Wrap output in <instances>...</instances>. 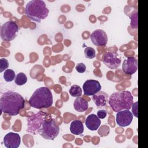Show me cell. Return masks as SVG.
<instances>
[{
	"instance_id": "8",
	"label": "cell",
	"mask_w": 148,
	"mask_h": 148,
	"mask_svg": "<svg viewBox=\"0 0 148 148\" xmlns=\"http://www.w3.org/2000/svg\"><path fill=\"white\" fill-rule=\"evenodd\" d=\"M102 61L103 64L111 69H117L121 64V58L116 52H106Z\"/></svg>"
},
{
	"instance_id": "19",
	"label": "cell",
	"mask_w": 148,
	"mask_h": 148,
	"mask_svg": "<svg viewBox=\"0 0 148 148\" xmlns=\"http://www.w3.org/2000/svg\"><path fill=\"white\" fill-rule=\"evenodd\" d=\"M15 83L18 86L25 84L27 82V77L25 73L23 72L18 73L15 78Z\"/></svg>"
},
{
	"instance_id": "4",
	"label": "cell",
	"mask_w": 148,
	"mask_h": 148,
	"mask_svg": "<svg viewBox=\"0 0 148 148\" xmlns=\"http://www.w3.org/2000/svg\"><path fill=\"white\" fill-rule=\"evenodd\" d=\"M49 10L43 1L32 0L29 1L25 6V13L31 20L40 23L42 20L47 16Z\"/></svg>"
},
{
	"instance_id": "11",
	"label": "cell",
	"mask_w": 148,
	"mask_h": 148,
	"mask_svg": "<svg viewBox=\"0 0 148 148\" xmlns=\"http://www.w3.org/2000/svg\"><path fill=\"white\" fill-rule=\"evenodd\" d=\"M132 119V113L128 109L118 112L116 114V123L120 127L129 125L131 123Z\"/></svg>"
},
{
	"instance_id": "3",
	"label": "cell",
	"mask_w": 148,
	"mask_h": 148,
	"mask_svg": "<svg viewBox=\"0 0 148 148\" xmlns=\"http://www.w3.org/2000/svg\"><path fill=\"white\" fill-rule=\"evenodd\" d=\"M28 102L31 106L36 109L48 108L53 105V95L49 88L41 87L35 91Z\"/></svg>"
},
{
	"instance_id": "17",
	"label": "cell",
	"mask_w": 148,
	"mask_h": 148,
	"mask_svg": "<svg viewBox=\"0 0 148 148\" xmlns=\"http://www.w3.org/2000/svg\"><path fill=\"white\" fill-rule=\"evenodd\" d=\"M70 131L72 134L75 135L82 134L84 131L83 123L79 120L73 121L70 125Z\"/></svg>"
},
{
	"instance_id": "18",
	"label": "cell",
	"mask_w": 148,
	"mask_h": 148,
	"mask_svg": "<svg viewBox=\"0 0 148 148\" xmlns=\"http://www.w3.org/2000/svg\"><path fill=\"white\" fill-rule=\"evenodd\" d=\"M69 94L73 97H79L82 95V88L78 85H73L71 87L69 90Z\"/></svg>"
},
{
	"instance_id": "25",
	"label": "cell",
	"mask_w": 148,
	"mask_h": 148,
	"mask_svg": "<svg viewBox=\"0 0 148 148\" xmlns=\"http://www.w3.org/2000/svg\"><path fill=\"white\" fill-rule=\"evenodd\" d=\"M107 115V112L105 110H99L97 112V116L98 117L99 119H104L106 117Z\"/></svg>"
},
{
	"instance_id": "12",
	"label": "cell",
	"mask_w": 148,
	"mask_h": 148,
	"mask_svg": "<svg viewBox=\"0 0 148 148\" xmlns=\"http://www.w3.org/2000/svg\"><path fill=\"white\" fill-rule=\"evenodd\" d=\"M138 66L137 59L134 57H130L123 61L122 65V70L125 74L133 75L134 74Z\"/></svg>"
},
{
	"instance_id": "1",
	"label": "cell",
	"mask_w": 148,
	"mask_h": 148,
	"mask_svg": "<svg viewBox=\"0 0 148 148\" xmlns=\"http://www.w3.org/2000/svg\"><path fill=\"white\" fill-rule=\"evenodd\" d=\"M25 106V100L18 93L8 91L4 92L0 99V108L2 112L10 116H16Z\"/></svg>"
},
{
	"instance_id": "2",
	"label": "cell",
	"mask_w": 148,
	"mask_h": 148,
	"mask_svg": "<svg viewBox=\"0 0 148 148\" xmlns=\"http://www.w3.org/2000/svg\"><path fill=\"white\" fill-rule=\"evenodd\" d=\"M108 102L114 112L130 110L133 104V97L129 91H117L110 96Z\"/></svg>"
},
{
	"instance_id": "22",
	"label": "cell",
	"mask_w": 148,
	"mask_h": 148,
	"mask_svg": "<svg viewBox=\"0 0 148 148\" xmlns=\"http://www.w3.org/2000/svg\"><path fill=\"white\" fill-rule=\"evenodd\" d=\"M84 55L87 58H94L95 57V50L92 47H87L84 49Z\"/></svg>"
},
{
	"instance_id": "23",
	"label": "cell",
	"mask_w": 148,
	"mask_h": 148,
	"mask_svg": "<svg viewBox=\"0 0 148 148\" xmlns=\"http://www.w3.org/2000/svg\"><path fill=\"white\" fill-rule=\"evenodd\" d=\"M9 66V62L5 58H1L0 60V72H2Z\"/></svg>"
},
{
	"instance_id": "6",
	"label": "cell",
	"mask_w": 148,
	"mask_h": 148,
	"mask_svg": "<svg viewBox=\"0 0 148 148\" xmlns=\"http://www.w3.org/2000/svg\"><path fill=\"white\" fill-rule=\"evenodd\" d=\"M50 115V114L44 112H39L27 117V131L35 135L38 132L42 123Z\"/></svg>"
},
{
	"instance_id": "10",
	"label": "cell",
	"mask_w": 148,
	"mask_h": 148,
	"mask_svg": "<svg viewBox=\"0 0 148 148\" xmlns=\"http://www.w3.org/2000/svg\"><path fill=\"white\" fill-rule=\"evenodd\" d=\"M90 38L92 43L97 46H105L108 42L106 33L100 29L93 31L90 35Z\"/></svg>"
},
{
	"instance_id": "21",
	"label": "cell",
	"mask_w": 148,
	"mask_h": 148,
	"mask_svg": "<svg viewBox=\"0 0 148 148\" xmlns=\"http://www.w3.org/2000/svg\"><path fill=\"white\" fill-rule=\"evenodd\" d=\"M131 18V27L132 28H138V12L134 11L130 16Z\"/></svg>"
},
{
	"instance_id": "16",
	"label": "cell",
	"mask_w": 148,
	"mask_h": 148,
	"mask_svg": "<svg viewBox=\"0 0 148 148\" xmlns=\"http://www.w3.org/2000/svg\"><path fill=\"white\" fill-rule=\"evenodd\" d=\"M73 106L74 109L79 112H83L88 109V102L85 100L82 97H77L73 102Z\"/></svg>"
},
{
	"instance_id": "15",
	"label": "cell",
	"mask_w": 148,
	"mask_h": 148,
	"mask_svg": "<svg viewBox=\"0 0 148 148\" xmlns=\"http://www.w3.org/2000/svg\"><path fill=\"white\" fill-rule=\"evenodd\" d=\"M85 124L88 130L96 131L101 125V120L95 114H91L86 117Z\"/></svg>"
},
{
	"instance_id": "26",
	"label": "cell",
	"mask_w": 148,
	"mask_h": 148,
	"mask_svg": "<svg viewBox=\"0 0 148 148\" xmlns=\"http://www.w3.org/2000/svg\"><path fill=\"white\" fill-rule=\"evenodd\" d=\"M138 101L133 103L132 106V112L134 114V116L136 117H138Z\"/></svg>"
},
{
	"instance_id": "20",
	"label": "cell",
	"mask_w": 148,
	"mask_h": 148,
	"mask_svg": "<svg viewBox=\"0 0 148 148\" xmlns=\"http://www.w3.org/2000/svg\"><path fill=\"white\" fill-rule=\"evenodd\" d=\"M3 78L6 82H10L16 78V75L14 71L10 69H6L3 74Z\"/></svg>"
},
{
	"instance_id": "7",
	"label": "cell",
	"mask_w": 148,
	"mask_h": 148,
	"mask_svg": "<svg viewBox=\"0 0 148 148\" xmlns=\"http://www.w3.org/2000/svg\"><path fill=\"white\" fill-rule=\"evenodd\" d=\"M18 31L17 24L12 21H8L4 23L1 28V37L3 40L11 41L17 36Z\"/></svg>"
},
{
	"instance_id": "5",
	"label": "cell",
	"mask_w": 148,
	"mask_h": 148,
	"mask_svg": "<svg viewBox=\"0 0 148 148\" xmlns=\"http://www.w3.org/2000/svg\"><path fill=\"white\" fill-rule=\"evenodd\" d=\"M60 128L56 123L54 119L50 118L45 120L42 124L38 133L43 138L48 140H53L59 134Z\"/></svg>"
},
{
	"instance_id": "9",
	"label": "cell",
	"mask_w": 148,
	"mask_h": 148,
	"mask_svg": "<svg viewBox=\"0 0 148 148\" xmlns=\"http://www.w3.org/2000/svg\"><path fill=\"white\" fill-rule=\"evenodd\" d=\"M84 94L87 96H92L100 91L101 86L99 82L93 79L86 80L83 85Z\"/></svg>"
},
{
	"instance_id": "13",
	"label": "cell",
	"mask_w": 148,
	"mask_h": 148,
	"mask_svg": "<svg viewBox=\"0 0 148 148\" xmlns=\"http://www.w3.org/2000/svg\"><path fill=\"white\" fill-rule=\"evenodd\" d=\"M20 142V136L17 133H8L3 138V143L7 148H17L19 147Z\"/></svg>"
},
{
	"instance_id": "24",
	"label": "cell",
	"mask_w": 148,
	"mask_h": 148,
	"mask_svg": "<svg viewBox=\"0 0 148 148\" xmlns=\"http://www.w3.org/2000/svg\"><path fill=\"white\" fill-rule=\"evenodd\" d=\"M76 70L77 72L82 73H84L86 70V66L83 63H79L76 66Z\"/></svg>"
},
{
	"instance_id": "14",
	"label": "cell",
	"mask_w": 148,
	"mask_h": 148,
	"mask_svg": "<svg viewBox=\"0 0 148 148\" xmlns=\"http://www.w3.org/2000/svg\"><path fill=\"white\" fill-rule=\"evenodd\" d=\"M92 99L97 106L98 108H102L107 105L109 101V96L103 91H99L95 95H92Z\"/></svg>"
}]
</instances>
